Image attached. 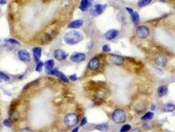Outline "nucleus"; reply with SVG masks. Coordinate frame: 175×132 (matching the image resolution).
<instances>
[{
  "label": "nucleus",
  "mask_w": 175,
  "mask_h": 132,
  "mask_svg": "<svg viewBox=\"0 0 175 132\" xmlns=\"http://www.w3.org/2000/svg\"><path fill=\"white\" fill-rule=\"evenodd\" d=\"M86 58V56L84 53H74L71 55L70 57V59L72 62L74 63H80L82 61H84Z\"/></svg>",
  "instance_id": "obj_7"
},
{
  "label": "nucleus",
  "mask_w": 175,
  "mask_h": 132,
  "mask_svg": "<svg viewBox=\"0 0 175 132\" xmlns=\"http://www.w3.org/2000/svg\"><path fill=\"white\" fill-rule=\"evenodd\" d=\"M78 122V117L76 114L69 113L66 114L64 118V122L68 127H73L77 124Z\"/></svg>",
  "instance_id": "obj_3"
},
{
  "label": "nucleus",
  "mask_w": 175,
  "mask_h": 132,
  "mask_svg": "<svg viewBox=\"0 0 175 132\" xmlns=\"http://www.w3.org/2000/svg\"><path fill=\"white\" fill-rule=\"evenodd\" d=\"M119 34V30L116 29H111L105 32V38L107 40H113L116 38Z\"/></svg>",
  "instance_id": "obj_14"
},
{
  "label": "nucleus",
  "mask_w": 175,
  "mask_h": 132,
  "mask_svg": "<svg viewBox=\"0 0 175 132\" xmlns=\"http://www.w3.org/2000/svg\"><path fill=\"white\" fill-rule=\"evenodd\" d=\"M109 61L111 63H113V64L120 65L123 63L124 58L122 56H119V55L111 54L109 55Z\"/></svg>",
  "instance_id": "obj_11"
},
{
  "label": "nucleus",
  "mask_w": 175,
  "mask_h": 132,
  "mask_svg": "<svg viewBox=\"0 0 175 132\" xmlns=\"http://www.w3.org/2000/svg\"><path fill=\"white\" fill-rule=\"evenodd\" d=\"M131 19L133 23L135 24H137L139 22V16L138 12H133L132 14L131 15Z\"/></svg>",
  "instance_id": "obj_22"
},
{
  "label": "nucleus",
  "mask_w": 175,
  "mask_h": 132,
  "mask_svg": "<svg viewBox=\"0 0 175 132\" xmlns=\"http://www.w3.org/2000/svg\"><path fill=\"white\" fill-rule=\"evenodd\" d=\"M168 89L166 85H162L160 86L157 89V94L159 97H163V96H165L167 93Z\"/></svg>",
  "instance_id": "obj_18"
},
{
  "label": "nucleus",
  "mask_w": 175,
  "mask_h": 132,
  "mask_svg": "<svg viewBox=\"0 0 175 132\" xmlns=\"http://www.w3.org/2000/svg\"><path fill=\"white\" fill-rule=\"evenodd\" d=\"M43 66H44V63L42 62V61H40L37 63L36 67V71L38 72H40L42 70Z\"/></svg>",
  "instance_id": "obj_26"
},
{
  "label": "nucleus",
  "mask_w": 175,
  "mask_h": 132,
  "mask_svg": "<svg viewBox=\"0 0 175 132\" xmlns=\"http://www.w3.org/2000/svg\"><path fill=\"white\" fill-rule=\"evenodd\" d=\"M3 124L7 127H11L12 126V120L10 118L5 119L3 120Z\"/></svg>",
  "instance_id": "obj_27"
},
{
  "label": "nucleus",
  "mask_w": 175,
  "mask_h": 132,
  "mask_svg": "<svg viewBox=\"0 0 175 132\" xmlns=\"http://www.w3.org/2000/svg\"><path fill=\"white\" fill-rule=\"evenodd\" d=\"M136 34L139 38H145L149 36L150 30L146 26H139L136 29Z\"/></svg>",
  "instance_id": "obj_5"
},
{
  "label": "nucleus",
  "mask_w": 175,
  "mask_h": 132,
  "mask_svg": "<svg viewBox=\"0 0 175 132\" xmlns=\"http://www.w3.org/2000/svg\"><path fill=\"white\" fill-rule=\"evenodd\" d=\"M86 124H87V118L86 117H84L80 122V126H84V125H85Z\"/></svg>",
  "instance_id": "obj_32"
},
{
  "label": "nucleus",
  "mask_w": 175,
  "mask_h": 132,
  "mask_svg": "<svg viewBox=\"0 0 175 132\" xmlns=\"http://www.w3.org/2000/svg\"><path fill=\"white\" fill-rule=\"evenodd\" d=\"M42 49L41 47H34L32 48L33 56H34L35 61L37 63L40 61V58L42 56Z\"/></svg>",
  "instance_id": "obj_13"
},
{
  "label": "nucleus",
  "mask_w": 175,
  "mask_h": 132,
  "mask_svg": "<svg viewBox=\"0 0 175 132\" xmlns=\"http://www.w3.org/2000/svg\"><path fill=\"white\" fill-rule=\"evenodd\" d=\"M126 9H127V11L130 13V15H132V13H133V9H131V8H130V7H126Z\"/></svg>",
  "instance_id": "obj_34"
},
{
  "label": "nucleus",
  "mask_w": 175,
  "mask_h": 132,
  "mask_svg": "<svg viewBox=\"0 0 175 132\" xmlns=\"http://www.w3.org/2000/svg\"><path fill=\"white\" fill-rule=\"evenodd\" d=\"M152 110H156V106L153 104L152 106Z\"/></svg>",
  "instance_id": "obj_38"
},
{
  "label": "nucleus",
  "mask_w": 175,
  "mask_h": 132,
  "mask_svg": "<svg viewBox=\"0 0 175 132\" xmlns=\"http://www.w3.org/2000/svg\"><path fill=\"white\" fill-rule=\"evenodd\" d=\"M106 7L105 5H101V4H96L93 7L90 9V13L92 16H97V15L101 14L105 10Z\"/></svg>",
  "instance_id": "obj_6"
},
{
  "label": "nucleus",
  "mask_w": 175,
  "mask_h": 132,
  "mask_svg": "<svg viewBox=\"0 0 175 132\" xmlns=\"http://www.w3.org/2000/svg\"><path fill=\"white\" fill-rule=\"evenodd\" d=\"M63 39L67 44L74 45L78 44L82 40L84 39V35L82 33L79 31L72 30V31L66 33Z\"/></svg>",
  "instance_id": "obj_1"
},
{
  "label": "nucleus",
  "mask_w": 175,
  "mask_h": 132,
  "mask_svg": "<svg viewBox=\"0 0 175 132\" xmlns=\"http://www.w3.org/2000/svg\"><path fill=\"white\" fill-rule=\"evenodd\" d=\"M130 132H141V131L139 130L138 129H132V130Z\"/></svg>",
  "instance_id": "obj_36"
},
{
  "label": "nucleus",
  "mask_w": 175,
  "mask_h": 132,
  "mask_svg": "<svg viewBox=\"0 0 175 132\" xmlns=\"http://www.w3.org/2000/svg\"><path fill=\"white\" fill-rule=\"evenodd\" d=\"M154 61L157 65L159 66V67H163L167 64L168 60L166 56H163V55H159L155 58Z\"/></svg>",
  "instance_id": "obj_12"
},
{
  "label": "nucleus",
  "mask_w": 175,
  "mask_h": 132,
  "mask_svg": "<svg viewBox=\"0 0 175 132\" xmlns=\"http://www.w3.org/2000/svg\"><path fill=\"white\" fill-rule=\"evenodd\" d=\"M112 119L115 123L121 124V123L125 122L127 120V114L123 110H115L112 114Z\"/></svg>",
  "instance_id": "obj_2"
},
{
  "label": "nucleus",
  "mask_w": 175,
  "mask_h": 132,
  "mask_svg": "<svg viewBox=\"0 0 175 132\" xmlns=\"http://www.w3.org/2000/svg\"><path fill=\"white\" fill-rule=\"evenodd\" d=\"M4 42H7V43L11 44H13V45H19V42L17 41V40H15L14 38L5 39V40H4Z\"/></svg>",
  "instance_id": "obj_25"
},
{
  "label": "nucleus",
  "mask_w": 175,
  "mask_h": 132,
  "mask_svg": "<svg viewBox=\"0 0 175 132\" xmlns=\"http://www.w3.org/2000/svg\"><path fill=\"white\" fill-rule=\"evenodd\" d=\"M20 132H32V131L29 128H24L23 129H21Z\"/></svg>",
  "instance_id": "obj_33"
},
{
  "label": "nucleus",
  "mask_w": 175,
  "mask_h": 132,
  "mask_svg": "<svg viewBox=\"0 0 175 132\" xmlns=\"http://www.w3.org/2000/svg\"><path fill=\"white\" fill-rule=\"evenodd\" d=\"M68 79H69L70 80L72 81H76L77 79H78V77H77L76 74H73V75H70Z\"/></svg>",
  "instance_id": "obj_31"
},
{
  "label": "nucleus",
  "mask_w": 175,
  "mask_h": 132,
  "mask_svg": "<svg viewBox=\"0 0 175 132\" xmlns=\"http://www.w3.org/2000/svg\"><path fill=\"white\" fill-rule=\"evenodd\" d=\"M154 117V114L152 112H148L147 113H145L142 117H141V120H150Z\"/></svg>",
  "instance_id": "obj_20"
},
{
  "label": "nucleus",
  "mask_w": 175,
  "mask_h": 132,
  "mask_svg": "<svg viewBox=\"0 0 175 132\" xmlns=\"http://www.w3.org/2000/svg\"><path fill=\"white\" fill-rule=\"evenodd\" d=\"M95 128L98 129L99 131H106L108 130L109 129V126L107 124H100V125H97L95 127Z\"/></svg>",
  "instance_id": "obj_23"
},
{
  "label": "nucleus",
  "mask_w": 175,
  "mask_h": 132,
  "mask_svg": "<svg viewBox=\"0 0 175 132\" xmlns=\"http://www.w3.org/2000/svg\"><path fill=\"white\" fill-rule=\"evenodd\" d=\"M102 49H103V51L105 52L111 51V48H110V46L108 45V44H105V45H104L103 46Z\"/></svg>",
  "instance_id": "obj_30"
},
{
  "label": "nucleus",
  "mask_w": 175,
  "mask_h": 132,
  "mask_svg": "<svg viewBox=\"0 0 175 132\" xmlns=\"http://www.w3.org/2000/svg\"><path fill=\"white\" fill-rule=\"evenodd\" d=\"M175 110V106L172 104H167L164 106L163 110L164 112H172Z\"/></svg>",
  "instance_id": "obj_21"
},
{
  "label": "nucleus",
  "mask_w": 175,
  "mask_h": 132,
  "mask_svg": "<svg viewBox=\"0 0 175 132\" xmlns=\"http://www.w3.org/2000/svg\"><path fill=\"white\" fill-rule=\"evenodd\" d=\"M143 126L148 130V129H150L153 128V127H154V125L152 124V122H147V123H145L144 125H143Z\"/></svg>",
  "instance_id": "obj_29"
},
{
  "label": "nucleus",
  "mask_w": 175,
  "mask_h": 132,
  "mask_svg": "<svg viewBox=\"0 0 175 132\" xmlns=\"http://www.w3.org/2000/svg\"><path fill=\"white\" fill-rule=\"evenodd\" d=\"M100 66V60L97 57H95L90 59L88 63V68L92 71H96Z\"/></svg>",
  "instance_id": "obj_8"
},
{
  "label": "nucleus",
  "mask_w": 175,
  "mask_h": 132,
  "mask_svg": "<svg viewBox=\"0 0 175 132\" xmlns=\"http://www.w3.org/2000/svg\"><path fill=\"white\" fill-rule=\"evenodd\" d=\"M152 0H139L138 1V5L139 7H143L145 5H147L150 3H151Z\"/></svg>",
  "instance_id": "obj_24"
},
{
  "label": "nucleus",
  "mask_w": 175,
  "mask_h": 132,
  "mask_svg": "<svg viewBox=\"0 0 175 132\" xmlns=\"http://www.w3.org/2000/svg\"><path fill=\"white\" fill-rule=\"evenodd\" d=\"M131 129V126L129 124H127V125H123V127H121V132H127L129 130H130Z\"/></svg>",
  "instance_id": "obj_28"
},
{
  "label": "nucleus",
  "mask_w": 175,
  "mask_h": 132,
  "mask_svg": "<svg viewBox=\"0 0 175 132\" xmlns=\"http://www.w3.org/2000/svg\"><path fill=\"white\" fill-rule=\"evenodd\" d=\"M17 56L20 60L23 62L28 63L31 60V55L30 52L26 50H20L17 52Z\"/></svg>",
  "instance_id": "obj_4"
},
{
  "label": "nucleus",
  "mask_w": 175,
  "mask_h": 132,
  "mask_svg": "<svg viewBox=\"0 0 175 132\" xmlns=\"http://www.w3.org/2000/svg\"><path fill=\"white\" fill-rule=\"evenodd\" d=\"M78 129H79L78 127H75V128H74V129H72V132H78Z\"/></svg>",
  "instance_id": "obj_35"
},
{
  "label": "nucleus",
  "mask_w": 175,
  "mask_h": 132,
  "mask_svg": "<svg viewBox=\"0 0 175 132\" xmlns=\"http://www.w3.org/2000/svg\"><path fill=\"white\" fill-rule=\"evenodd\" d=\"M83 25V21L82 19H77L74 21H72L68 25V28H79Z\"/></svg>",
  "instance_id": "obj_15"
},
{
  "label": "nucleus",
  "mask_w": 175,
  "mask_h": 132,
  "mask_svg": "<svg viewBox=\"0 0 175 132\" xmlns=\"http://www.w3.org/2000/svg\"><path fill=\"white\" fill-rule=\"evenodd\" d=\"M55 65V62L53 59H49L44 63V66H45V70L46 73H50L52 70L54 69Z\"/></svg>",
  "instance_id": "obj_17"
},
{
  "label": "nucleus",
  "mask_w": 175,
  "mask_h": 132,
  "mask_svg": "<svg viewBox=\"0 0 175 132\" xmlns=\"http://www.w3.org/2000/svg\"><path fill=\"white\" fill-rule=\"evenodd\" d=\"M93 1H94V0H90V1H91V2H92Z\"/></svg>",
  "instance_id": "obj_39"
},
{
  "label": "nucleus",
  "mask_w": 175,
  "mask_h": 132,
  "mask_svg": "<svg viewBox=\"0 0 175 132\" xmlns=\"http://www.w3.org/2000/svg\"><path fill=\"white\" fill-rule=\"evenodd\" d=\"M91 5L92 2L90 1V0H82L79 8L82 11H87Z\"/></svg>",
  "instance_id": "obj_16"
},
{
  "label": "nucleus",
  "mask_w": 175,
  "mask_h": 132,
  "mask_svg": "<svg viewBox=\"0 0 175 132\" xmlns=\"http://www.w3.org/2000/svg\"><path fill=\"white\" fill-rule=\"evenodd\" d=\"M54 56L55 59L57 61H61L65 60L67 57V54L62 49H57L55 50L54 52Z\"/></svg>",
  "instance_id": "obj_9"
},
{
  "label": "nucleus",
  "mask_w": 175,
  "mask_h": 132,
  "mask_svg": "<svg viewBox=\"0 0 175 132\" xmlns=\"http://www.w3.org/2000/svg\"><path fill=\"white\" fill-rule=\"evenodd\" d=\"M9 76L3 71H0V83L7 82L9 81Z\"/></svg>",
  "instance_id": "obj_19"
},
{
  "label": "nucleus",
  "mask_w": 175,
  "mask_h": 132,
  "mask_svg": "<svg viewBox=\"0 0 175 132\" xmlns=\"http://www.w3.org/2000/svg\"><path fill=\"white\" fill-rule=\"evenodd\" d=\"M0 3H1V5H3V4L6 3V1L5 0H1V1H0Z\"/></svg>",
  "instance_id": "obj_37"
},
{
  "label": "nucleus",
  "mask_w": 175,
  "mask_h": 132,
  "mask_svg": "<svg viewBox=\"0 0 175 132\" xmlns=\"http://www.w3.org/2000/svg\"><path fill=\"white\" fill-rule=\"evenodd\" d=\"M48 74L57 76V77L60 79L61 81H63V82L68 83V81H69V79H68L67 77H66L65 75L63 73L58 71L57 69H53L50 73H48Z\"/></svg>",
  "instance_id": "obj_10"
}]
</instances>
